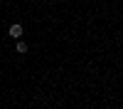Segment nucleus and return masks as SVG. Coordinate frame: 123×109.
I'll list each match as a JSON object with an SVG mask.
<instances>
[{
  "instance_id": "obj_1",
  "label": "nucleus",
  "mask_w": 123,
  "mask_h": 109,
  "mask_svg": "<svg viewBox=\"0 0 123 109\" xmlns=\"http://www.w3.org/2000/svg\"><path fill=\"white\" fill-rule=\"evenodd\" d=\"M7 32H10V37L20 40V37H22V25H10V30H7Z\"/></svg>"
},
{
  "instance_id": "obj_2",
  "label": "nucleus",
  "mask_w": 123,
  "mask_h": 109,
  "mask_svg": "<svg viewBox=\"0 0 123 109\" xmlns=\"http://www.w3.org/2000/svg\"><path fill=\"white\" fill-rule=\"evenodd\" d=\"M15 50H17L20 55H25V52H27V42H22V40H17V42H15Z\"/></svg>"
}]
</instances>
